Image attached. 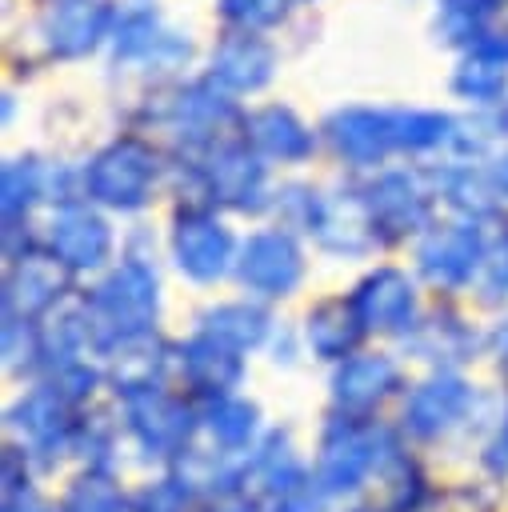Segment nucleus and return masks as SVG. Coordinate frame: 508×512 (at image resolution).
Here are the masks:
<instances>
[{
    "mask_svg": "<svg viewBox=\"0 0 508 512\" xmlns=\"http://www.w3.org/2000/svg\"><path fill=\"white\" fill-rule=\"evenodd\" d=\"M116 16L120 12L108 0H52L44 12V36L64 56H76L92 48L100 36H112Z\"/></svg>",
    "mask_w": 508,
    "mask_h": 512,
    "instance_id": "1",
    "label": "nucleus"
},
{
    "mask_svg": "<svg viewBox=\"0 0 508 512\" xmlns=\"http://www.w3.org/2000/svg\"><path fill=\"white\" fill-rule=\"evenodd\" d=\"M268 60H272V52L260 40V32H240V28H232L228 40H220V48L212 52V68L220 76L240 80V84L264 80L268 76Z\"/></svg>",
    "mask_w": 508,
    "mask_h": 512,
    "instance_id": "2",
    "label": "nucleus"
},
{
    "mask_svg": "<svg viewBox=\"0 0 508 512\" xmlns=\"http://www.w3.org/2000/svg\"><path fill=\"white\" fill-rule=\"evenodd\" d=\"M496 8H500L496 0H440L436 32L448 40H480Z\"/></svg>",
    "mask_w": 508,
    "mask_h": 512,
    "instance_id": "3",
    "label": "nucleus"
},
{
    "mask_svg": "<svg viewBox=\"0 0 508 512\" xmlns=\"http://www.w3.org/2000/svg\"><path fill=\"white\" fill-rule=\"evenodd\" d=\"M216 12L240 32H268L284 24L288 0H216Z\"/></svg>",
    "mask_w": 508,
    "mask_h": 512,
    "instance_id": "4",
    "label": "nucleus"
},
{
    "mask_svg": "<svg viewBox=\"0 0 508 512\" xmlns=\"http://www.w3.org/2000/svg\"><path fill=\"white\" fill-rule=\"evenodd\" d=\"M496 4H508V0H496Z\"/></svg>",
    "mask_w": 508,
    "mask_h": 512,
    "instance_id": "5",
    "label": "nucleus"
}]
</instances>
